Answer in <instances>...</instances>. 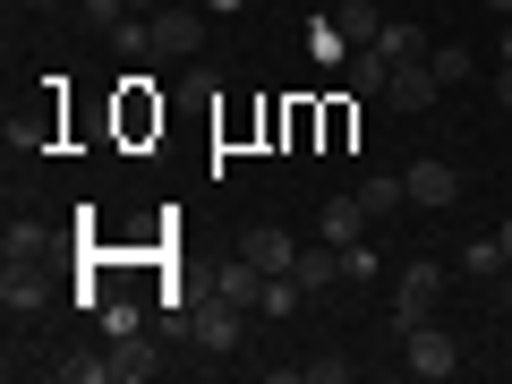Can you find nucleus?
I'll return each instance as SVG.
<instances>
[{
  "instance_id": "19",
  "label": "nucleus",
  "mask_w": 512,
  "mask_h": 384,
  "mask_svg": "<svg viewBox=\"0 0 512 384\" xmlns=\"http://www.w3.org/2000/svg\"><path fill=\"white\" fill-rule=\"evenodd\" d=\"M350 86H359V94H384V86H393V60H384L376 43H367V52L350 60Z\"/></svg>"
},
{
  "instance_id": "24",
  "label": "nucleus",
  "mask_w": 512,
  "mask_h": 384,
  "mask_svg": "<svg viewBox=\"0 0 512 384\" xmlns=\"http://www.w3.org/2000/svg\"><path fill=\"white\" fill-rule=\"evenodd\" d=\"M495 308L512 316V265H504V274H495Z\"/></svg>"
},
{
  "instance_id": "14",
  "label": "nucleus",
  "mask_w": 512,
  "mask_h": 384,
  "mask_svg": "<svg viewBox=\"0 0 512 384\" xmlns=\"http://www.w3.org/2000/svg\"><path fill=\"white\" fill-rule=\"evenodd\" d=\"M504 265H512V256H504V239H470V248H461V274H470V282H495V274H504Z\"/></svg>"
},
{
  "instance_id": "26",
  "label": "nucleus",
  "mask_w": 512,
  "mask_h": 384,
  "mask_svg": "<svg viewBox=\"0 0 512 384\" xmlns=\"http://www.w3.org/2000/svg\"><path fill=\"white\" fill-rule=\"evenodd\" d=\"M197 9H205V18H231V9H239V0H197Z\"/></svg>"
},
{
  "instance_id": "15",
  "label": "nucleus",
  "mask_w": 512,
  "mask_h": 384,
  "mask_svg": "<svg viewBox=\"0 0 512 384\" xmlns=\"http://www.w3.org/2000/svg\"><path fill=\"white\" fill-rule=\"evenodd\" d=\"M333 256H342V282H350V291H367V282L384 274V265H376V248H367V239H342V248H333Z\"/></svg>"
},
{
  "instance_id": "25",
  "label": "nucleus",
  "mask_w": 512,
  "mask_h": 384,
  "mask_svg": "<svg viewBox=\"0 0 512 384\" xmlns=\"http://www.w3.org/2000/svg\"><path fill=\"white\" fill-rule=\"evenodd\" d=\"M495 103H504V111H512V60H504V77H495Z\"/></svg>"
},
{
  "instance_id": "4",
  "label": "nucleus",
  "mask_w": 512,
  "mask_h": 384,
  "mask_svg": "<svg viewBox=\"0 0 512 384\" xmlns=\"http://www.w3.org/2000/svg\"><path fill=\"white\" fill-rule=\"evenodd\" d=\"M154 60H197L205 52V9H154Z\"/></svg>"
},
{
  "instance_id": "9",
  "label": "nucleus",
  "mask_w": 512,
  "mask_h": 384,
  "mask_svg": "<svg viewBox=\"0 0 512 384\" xmlns=\"http://www.w3.org/2000/svg\"><path fill=\"white\" fill-rule=\"evenodd\" d=\"M265 282H274V274H256L248 256H231V265H222V274L205 282V291H214V299H231V308H256V299H265Z\"/></svg>"
},
{
  "instance_id": "3",
  "label": "nucleus",
  "mask_w": 512,
  "mask_h": 384,
  "mask_svg": "<svg viewBox=\"0 0 512 384\" xmlns=\"http://www.w3.org/2000/svg\"><path fill=\"white\" fill-rule=\"evenodd\" d=\"M436 291H444V265H436V256H419V265L402 274V291H393V333L436 325Z\"/></svg>"
},
{
  "instance_id": "29",
  "label": "nucleus",
  "mask_w": 512,
  "mask_h": 384,
  "mask_svg": "<svg viewBox=\"0 0 512 384\" xmlns=\"http://www.w3.org/2000/svg\"><path fill=\"white\" fill-rule=\"evenodd\" d=\"M487 9H495V18H512V0H487Z\"/></svg>"
},
{
  "instance_id": "28",
  "label": "nucleus",
  "mask_w": 512,
  "mask_h": 384,
  "mask_svg": "<svg viewBox=\"0 0 512 384\" xmlns=\"http://www.w3.org/2000/svg\"><path fill=\"white\" fill-rule=\"evenodd\" d=\"M495 239H504V256H512V214H504V222H495Z\"/></svg>"
},
{
  "instance_id": "23",
  "label": "nucleus",
  "mask_w": 512,
  "mask_h": 384,
  "mask_svg": "<svg viewBox=\"0 0 512 384\" xmlns=\"http://www.w3.org/2000/svg\"><path fill=\"white\" fill-rule=\"evenodd\" d=\"M299 376H308V384H350V359H342V350H325V359H308Z\"/></svg>"
},
{
  "instance_id": "20",
  "label": "nucleus",
  "mask_w": 512,
  "mask_h": 384,
  "mask_svg": "<svg viewBox=\"0 0 512 384\" xmlns=\"http://www.w3.org/2000/svg\"><path fill=\"white\" fill-rule=\"evenodd\" d=\"M0 256H43V222H9L0 231Z\"/></svg>"
},
{
  "instance_id": "18",
  "label": "nucleus",
  "mask_w": 512,
  "mask_h": 384,
  "mask_svg": "<svg viewBox=\"0 0 512 384\" xmlns=\"http://www.w3.org/2000/svg\"><path fill=\"white\" fill-rule=\"evenodd\" d=\"M52 376L60 384H103L111 376V350H103V359H94V350H69V359H52Z\"/></svg>"
},
{
  "instance_id": "5",
  "label": "nucleus",
  "mask_w": 512,
  "mask_h": 384,
  "mask_svg": "<svg viewBox=\"0 0 512 384\" xmlns=\"http://www.w3.org/2000/svg\"><path fill=\"white\" fill-rule=\"evenodd\" d=\"M43 299H52V274H43L35 256H0V308H9V316H35Z\"/></svg>"
},
{
  "instance_id": "12",
  "label": "nucleus",
  "mask_w": 512,
  "mask_h": 384,
  "mask_svg": "<svg viewBox=\"0 0 512 384\" xmlns=\"http://www.w3.org/2000/svg\"><path fill=\"white\" fill-rule=\"evenodd\" d=\"M359 205H367V214H402V205H410V188H402V171H367V180H359Z\"/></svg>"
},
{
  "instance_id": "6",
  "label": "nucleus",
  "mask_w": 512,
  "mask_h": 384,
  "mask_svg": "<svg viewBox=\"0 0 512 384\" xmlns=\"http://www.w3.org/2000/svg\"><path fill=\"white\" fill-rule=\"evenodd\" d=\"M402 188H410V205H419V214H444V205L461 197V171L436 163V154H419V163L402 171Z\"/></svg>"
},
{
  "instance_id": "11",
  "label": "nucleus",
  "mask_w": 512,
  "mask_h": 384,
  "mask_svg": "<svg viewBox=\"0 0 512 384\" xmlns=\"http://www.w3.org/2000/svg\"><path fill=\"white\" fill-rule=\"evenodd\" d=\"M359 222H376L359 197H325V214H316V239H333V248H342V239H359Z\"/></svg>"
},
{
  "instance_id": "7",
  "label": "nucleus",
  "mask_w": 512,
  "mask_h": 384,
  "mask_svg": "<svg viewBox=\"0 0 512 384\" xmlns=\"http://www.w3.org/2000/svg\"><path fill=\"white\" fill-rule=\"evenodd\" d=\"M239 256H248L256 274H291V265H299V239L282 231V222H256V231L239 239Z\"/></svg>"
},
{
  "instance_id": "8",
  "label": "nucleus",
  "mask_w": 512,
  "mask_h": 384,
  "mask_svg": "<svg viewBox=\"0 0 512 384\" xmlns=\"http://www.w3.org/2000/svg\"><path fill=\"white\" fill-rule=\"evenodd\" d=\"M436 69H427V60H393V86H384V103H393V111H427V103H436Z\"/></svg>"
},
{
  "instance_id": "2",
  "label": "nucleus",
  "mask_w": 512,
  "mask_h": 384,
  "mask_svg": "<svg viewBox=\"0 0 512 384\" xmlns=\"http://www.w3.org/2000/svg\"><path fill=\"white\" fill-rule=\"evenodd\" d=\"M402 367H410L419 384H444V376H461V342H453L444 325H410V333H402Z\"/></svg>"
},
{
  "instance_id": "31",
  "label": "nucleus",
  "mask_w": 512,
  "mask_h": 384,
  "mask_svg": "<svg viewBox=\"0 0 512 384\" xmlns=\"http://www.w3.org/2000/svg\"><path fill=\"white\" fill-rule=\"evenodd\" d=\"M376 9H384V0H376Z\"/></svg>"
},
{
  "instance_id": "17",
  "label": "nucleus",
  "mask_w": 512,
  "mask_h": 384,
  "mask_svg": "<svg viewBox=\"0 0 512 384\" xmlns=\"http://www.w3.org/2000/svg\"><path fill=\"white\" fill-rule=\"evenodd\" d=\"M427 69H436V86H461V77L478 69V52H470V43H436V52H427Z\"/></svg>"
},
{
  "instance_id": "30",
  "label": "nucleus",
  "mask_w": 512,
  "mask_h": 384,
  "mask_svg": "<svg viewBox=\"0 0 512 384\" xmlns=\"http://www.w3.org/2000/svg\"><path fill=\"white\" fill-rule=\"evenodd\" d=\"M26 9H60V0H26Z\"/></svg>"
},
{
  "instance_id": "27",
  "label": "nucleus",
  "mask_w": 512,
  "mask_h": 384,
  "mask_svg": "<svg viewBox=\"0 0 512 384\" xmlns=\"http://www.w3.org/2000/svg\"><path fill=\"white\" fill-rule=\"evenodd\" d=\"M154 9H163V0H128V18H154Z\"/></svg>"
},
{
  "instance_id": "21",
  "label": "nucleus",
  "mask_w": 512,
  "mask_h": 384,
  "mask_svg": "<svg viewBox=\"0 0 512 384\" xmlns=\"http://www.w3.org/2000/svg\"><path fill=\"white\" fill-rule=\"evenodd\" d=\"M299 299H308V291H299V282H291V274H274V282H265V299H256V308H265V316H291V308H299Z\"/></svg>"
},
{
  "instance_id": "1",
  "label": "nucleus",
  "mask_w": 512,
  "mask_h": 384,
  "mask_svg": "<svg viewBox=\"0 0 512 384\" xmlns=\"http://www.w3.org/2000/svg\"><path fill=\"white\" fill-rule=\"evenodd\" d=\"M239 316H248V308H231V299L205 291V299H188V308H180V342H197V350H214V359H231L239 333H248Z\"/></svg>"
},
{
  "instance_id": "16",
  "label": "nucleus",
  "mask_w": 512,
  "mask_h": 384,
  "mask_svg": "<svg viewBox=\"0 0 512 384\" xmlns=\"http://www.w3.org/2000/svg\"><path fill=\"white\" fill-rule=\"evenodd\" d=\"M376 52H384V60H427V35H419V26H402V18H384Z\"/></svg>"
},
{
  "instance_id": "10",
  "label": "nucleus",
  "mask_w": 512,
  "mask_h": 384,
  "mask_svg": "<svg viewBox=\"0 0 512 384\" xmlns=\"http://www.w3.org/2000/svg\"><path fill=\"white\" fill-rule=\"evenodd\" d=\"M154 367H163V359H154L146 333H120V342H111V376H120V384H146Z\"/></svg>"
},
{
  "instance_id": "13",
  "label": "nucleus",
  "mask_w": 512,
  "mask_h": 384,
  "mask_svg": "<svg viewBox=\"0 0 512 384\" xmlns=\"http://www.w3.org/2000/svg\"><path fill=\"white\" fill-rule=\"evenodd\" d=\"M333 26L350 35V52H367V43L384 35V9H376V0H350V9H333Z\"/></svg>"
},
{
  "instance_id": "22",
  "label": "nucleus",
  "mask_w": 512,
  "mask_h": 384,
  "mask_svg": "<svg viewBox=\"0 0 512 384\" xmlns=\"http://www.w3.org/2000/svg\"><path fill=\"white\" fill-rule=\"evenodd\" d=\"M137 325H146V308H137V299H111V308H103V333H111V342H120V333H137Z\"/></svg>"
}]
</instances>
